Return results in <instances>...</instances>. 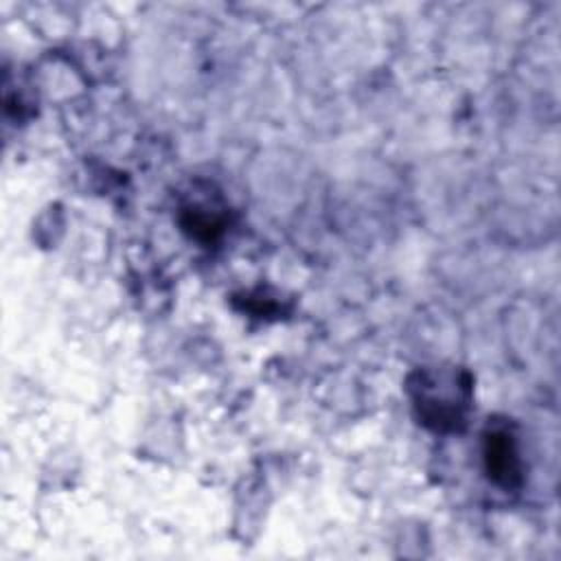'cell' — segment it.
I'll list each match as a JSON object with an SVG mask.
<instances>
[{
	"label": "cell",
	"instance_id": "obj_1",
	"mask_svg": "<svg viewBox=\"0 0 561 561\" xmlns=\"http://www.w3.org/2000/svg\"><path fill=\"white\" fill-rule=\"evenodd\" d=\"M484 465L493 482L513 489L522 482L519 454L513 434L506 427L489 430L484 436Z\"/></svg>",
	"mask_w": 561,
	"mask_h": 561
}]
</instances>
